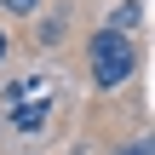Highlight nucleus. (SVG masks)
I'll use <instances>...</instances> for the list:
<instances>
[{
    "label": "nucleus",
    "mask_w": 155,
    "mask_h": 155,
    "mask_svg": "<svg viewBox=\"0 0 155 155\" xmlns=\"http://www.w3.org/2000/svg\"><path fill=\"white\" fill-rule=\"evenodd\" d=\"M40 40L58 46V40H63V17H46V23H40Z\"/></svg>",
    "instance_id": "3"
},
{
    "label": "nucleus",
    "mask_w": 155,
    "mask_h": 155,
    "mask_svg": "<svg viewBox=\"0 0 155 155\" xmlns=\"http://www.w3.org/2000/svg\"><path fill=\"white\" fill-rule=\"evenodd\" d=\"M52 98H58L52 75L12 81V127H17V132H46V121H52Z\"/></svg>",
    "instance_id": "1"
},
{
    "label": "nucleus",
    "mask_w": 155,
    "mask_h": 155,
    "mask_svg": "<svg viewBox=\"0 0 155 155\" xmlns=\"http://www.w3.org/2000/svg\"><path fill=\"white\" fill-rule=\"evenodd\" d=\"M0 58H6V35H0Z\"/></svg>",
    "instance_id": "6"
},
{
    "label": "nucleus",
    "mask_w": 155,
    "mask_h": 155,
    "mask_svg": "<svg viewBox=\"0 0 155 155\" xmlns=\"http://www.w3.org/2000/svg\"><path fill=\"white\" fill-rule=\"evenodd\" d=\"M121 155H150V138H132V144H127Z\"/></svg>",
    "instance_id": "4"
},
{
    "label": "nucleus",
    "mask_w": 155,
    "mask_h": 155,
    "mask_svg": "<svg viewBox=\"0 0 155 155\" xmlns=\"http://www.w3.org/2000/svg\"><path fill=\"white\" fill-rule=\"evenodd\" d=\"M127 75H132V40L115 35V29H98L92 35V81L104 92H115Z\"/></svg>",
    "instance_id": "2"
},
{
    "label": "nucleus",
    "mask_w": 155,
    "mask_h": 155,
    "mask_svg": "<svg viewBox=\"0 0 155 155\" xmlns=\"http://www.w3.org/2000/svg\"><path fill=\"white\" fill-rule=\"evenodd\" d=\"M0 6H12V12H35L40 0H0Z\"/></svg>",
    "instance_id": "5"
}]
</instances>
